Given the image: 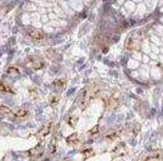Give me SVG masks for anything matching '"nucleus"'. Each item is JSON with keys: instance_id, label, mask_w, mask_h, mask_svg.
<instances>
[{"instance_id": "dca6fc26", "label": "nucleus", "mask_w": 163, "mask_h": 161, "mask_svg": "<svg viewBox=\"0 0 163 161\" xmlns=\"http://www.w3.org/2000/svg\"><path fill=\"white\" fill-rule=\"evenodd\" d=\"M52 84H54V86H55V87L60 88V87H63V86H65V84H66V80L61 78V79H57V80H55V81H54Z\"/></svg>"}, {"instance_id": "9b49d317", "label": "nucleus", "mask_w": 163, "mask_h": 161, "mask_svg": "<svg viewBox=\"0 0 163 161\" xmlns=\"http://www.w3.org/2000/svg\"><path fill=\"white\" fill-rule=\"evenodd\" d=\"M6 74H9V75H11V76H19L21 73H20V70L17 69L16 67H9V68L6 69Z\"/></svg>"}, {"instance_id": "f3484780", "label": "nucleus", "mask_w": 163, "mask_h": 161, "mask_svg": "<svg viewBox=\"0 0 163 161\" xmlns=\"http://www.w3.org/2000/svg\"><path fill=\"white\" fill-rule=\"evenodd\" d=\"M59 103V97L57 96H51L50 97V104L54 107V105H56Z\"/></svg>"}, {"instance_id": "aec40b11", "label": "nucleus", "mask_w": 163, "mask_h": 161, "mask_svg": "<svg viewBox=\"0 0 163 161\" xmlns=\"http://www.w3.org/2000/svg\"><path fill=\"white\" fill-rule=\"evenodd\" d=\"M146 161H159V157L158 156H151V157H147Z\"/></svg>"}, {"instance_id": "412c9836", "label": "nucleus", "mask_w": 163, "mask_h": 161, "mask_svg": "<svg viewBox=\"0 0 163 161\" xmlns=\"http://www.w3.org/2000/svg\"><path fill=\"white\" fill-rule=\"evenodd\" d=\"M98 130H99V126H96V127H95V129H94L93 131H90V133H92V135H93V133H95V132H98Z\"/></svg>"}, {"instance_id": "6e6552de", "label": "nucleus", "mask_w": 163, "mask_h": 161, "mask_svg": "<svg viewBox=\"0 0 163 161\" xmlns=\"http://www.w3.org/2000/svg\"><path fill=\"white\" fill-rule=\"evenodd\" d=\"M50 130H51V122H49V124H46L45 126L37 133V137H39V138H42V137H45V136H48L49 133H50Z\"/></svg>"}, {"instance_id": "20e7f679", "label": "nucleus", "mask_w": 163, "mask_h": 161, "mask_svg": "<svg viewBox=\"0 0 163 161\" xmlns=\"http://www.w3.org/2000/svg\"><path fill=\"white\" fill-rule=\"evenodd\" d=\"M27 34L33 40H43L44 39V34L40 30L34 29V28H27Z\"/></svg>"}, {"instance_id": "9d476101", "label": "nucleus", "mask_w": 163, "mask_h": 161, "mask_svg": "<svg viewBox=\"0 0 163 161\" xmlns=\"http://www.w3.org/2000/svg\"><path fill=\"white\" fill-rule=\"evenodd\" d=\"M0 92H3V93H13V90H12V87L10 85H7L6 82L1 81V82H0Z\"/></svg>"}, {"instance_id": "f8f14e48", "label": "nucleus", "mask_w": 163, "mask_h": 161, "mask_svg": "<svg viewBox=\"0 0 163 161\" xmlns=\"http://www.w3.org/2000/svg\"><path fill=\"white\" fill-rule=\"evenodd\" d=\"M27 115H28V110L26 108H20L15 112V116L17 118H26Z\"/></svg>"}, {"instance_id": "7ed1b4c3", "label": "nucleus", "mask_w": 163, "mask_h": 161, "mask_svg": "<svg viewBox=\"0 0 163 161\" xmlns=\"http://www.w3.org/2000/svg\"><path fill=\"white\" fill-rule=\"evenodd\" d=\"M43 151H44V149H43L42 144H38V146H35L34 148H32L31 150H28L27 155L29 156L31 160H37V159H39L43 155Z\"/></svg>"}, {"instance_id": "423d86ee", "label": "nucleus", "mask_w": 163, "mask_h": 161, "mask_svg": "<svg viewBox=\"0 0 163 161\" xmlns=\"http://www.w3.org/2000/svg\"><path fill=\"white\" fill-rule=\"evenodd\" d=\"M118 92H115V95H112L110 97V102H108V107H110V109H115L116 107L118 105V102H119V97H118Z\"/></svg>"}, {"instance_id": "1a4fd4ad", "label": "nucleus", "mask_w": 163, "mask_h": 161, "mask_svg": "<svg viewBox=\"0 0 163 161\" xmlns=\"http://www.w3.org/2000/svg\"><path fill=\"white\" fill-rule=\"evenodd\" d=\"M66 140L68 143V146H76V144H78V142H79V136L77 133H73V135L68 136Z\"/></svg>"}, {"instance_id": "0eeeda50", "label": "nucleus", "mask_w": 163, "mask_h": 161, "mask_svg": "<svg viewBox=\"0 0 163 161\" xmlns=\"http://www.w3.org/2000/svg\"><path fill=\"white\" fill-rule=\"evenodd\" d=\"M31 65L33 67V69H40V68H43V65H44V63H43V61H40L39 58H37V57H31Z\"/></svg>"}, {"instance_id": "a211bd4d", "label": "nucleus", "mask_w": 163, "mask_h": 161, "mask_svg": "<svg viewBox=\"0 0 163 161\" xmlns=\"http://www.w3.org/2000/svg\"><path fill=\"white\" fill-rule=\"evenodd\" d=\"M56 142H55V139H54L51 143H50V153L51 154H54V153H55V150H56Z\"/></svg>"}, {"instance_id": "f257e3e1", "label": "nucleus", "mask_w": 163, "mask_h": 161, "mask_svg": "<svg viewBox=\"0 0 163 161\" xmlns=\"http://www.w3.org/2000/svg\"><path fill=\"white\" fill-rule=\"evenodd\" d=\"M95 95H96V88L93 85L86 86L79 95V104H80L82 108H85Z\"/></svg>"}, {"instance_id": "2eb2a0df", "label": "nucleus", "mask_w": 163, "mask_h": 161, "mask_svg": "<svg viewBox=\"0 0 163 161\" xmlns=\"http://www.w3.org/2000/svg\"><path fill=\"white\" fill-rule=\"evenodd\" d=\"M67 122H68L69 126L76 127V126H77V122H78V118H77V116H69L68 120H67Z\"/></svg>"}, {"instance_id": "ddd939ff", "label": "nucleus", "mask_w": 163, "mask_h": 161, "mask_svg": "<svg viewBox=\"0 0 163 161\" xmlns=\"http://www.w3.org/2000/svg\"><path fill=\"white\" fill-rule=\"evenodd\" d=\"M118 135H119V131H112V132L106 133V135H105V138H106V139H110V140H113V139H116V138L118 137Z\"/></svg>"}, {"instance_id": "6ab92c4d", "label": "nucleus", "mask_w": 163, "mask_h": 161, "mask_svg": "<svg viewBox=\"0 0 163 161\" xmlns=\"http://www.w3.org/2000/svg\"><path fill=\"white\" fill-rule=\"evenodd\" d=\"M93 154H94L93 149H86V150H84V151H83V155H84V157H89V156H92Z\"/></svg>"}, {"instance_id": "4468645a", "label": "nucleus", "mask_w": 163, "mask_h": 161, "mask_svg": "<svg viewBox=\"0 0 163 161\" xmlns=\"http://www.w3.org/2000/svg\"><path fill=\"white\" fill-rule=\"evenodd\" d=\"M0 113H1V114H6V115H12L13 114L11 112V109L7 108V107L4 105V104H0Z\"/></svg>"}, {"instance_id": "f03ea898", "label": "nucleus", "mask_w": 163, "mask_h": 161, "mask_svg": "<svg viewBox=\"0 0 163 161\" xmlns=\"http://www.w3.org/2000/svg\"><path fill=\"white\" fill-rule=\"evenodd\" d=\"M140 45H141V33H139V32L133 33L125 41V49L129 51L138 50L140 47Z\"/></svg>"}, {"instance_id": "39448f33", "label": "nucleus", "mask_w": 163, "mask_h": 161, "mask_svg": "<svg viewBox=\"0 0 163 161\" xmlns=\"http://www.w3.org/2000/svg\"><path fill=\"white\" fill-rule=\"evenodd\" d=\"M127 153H128V148H127V146L124 144V143H119V144L116 146V148L112 150V154L115 156H123Z\"/></svg>"}]
</instances>
